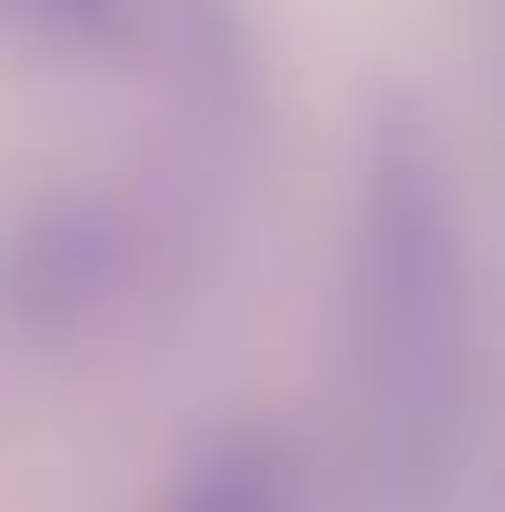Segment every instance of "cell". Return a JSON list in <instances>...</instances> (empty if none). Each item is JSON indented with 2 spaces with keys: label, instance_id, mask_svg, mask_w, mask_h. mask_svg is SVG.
<instances>
[{
  "label": "cell",
  "instance_id": "obj_1",
  "mask_svg": "<svg viewBox=\"0 0 505 512\" xmlns=\"http://www.w3.org/2000/svg\"><path fill=\"white\" fill-rule=\"evenodd\" d=\"M342 386L364 468L394 505L454 468L476 386V238L446 134L416 97L364 112L342 193Z\"/></svg>",
  "mask_w": 505,
  "mask_h": 512
},
{
  "label": "cell",
  "instance_id": "obj_2",
  "mask_svg": "<svg viewBox=\"0 0 505 512\" xmlns=\"http://www.w3.org/2000/svg\"><path fill=\"white\" fill-rule=\"evenodd\" d=\"M142 275V238L104 193H45L0 238V320L23 342H82Z\"/></svg>",
  "mask_w": 505,
  "mask_h": 512
},
{
  "label": "cell",
  "instance_id": "obj_3",
  "mask_svg": "<svg viewBox=\"0 0 505 512\" xmlns=\"http://www.w3.org/2000/svg\"><path fill=\"white\" fill-rule=\"evenodd\" d=\"M164 512H305L298 446L275 423H223L179 468Z\"/></svg>",
  "mask_w": 505,
  "mask_h": 512
},
{
  "label": "cell",
  "instance_id": "obj_4",
  "mask_svg": "<svg viewBox=\"0 0 505 512\" xmlns=\"http://www.w3.org/2000/svg\"><path fill=\"white\" fill-rule=\"evenodd\" d=\"M149 0H0V38L45 60H104L142 38Z\"/></svg>",
  "mask_w": 505,
  "mask_h": 512
}]
</instances>
